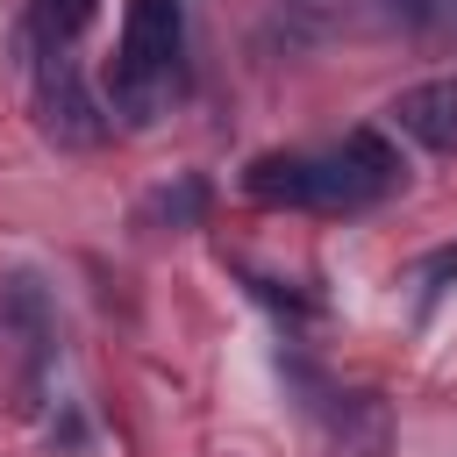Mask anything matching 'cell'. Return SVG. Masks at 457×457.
<instances>
[{
  "label": "cell",
  "mask_w": 457,
  "mask_h": 457,
  "mask_svg": "<svg viewBox=\"0 0 457 457\" xmlns=\"http://www.w3.org/2000/svg\"><path fill=\"white\" fill-rule=\"evenodd\" d=\"M36 114H43V136L64 143V150H93V143L107 136V114H100L79 57H64L57 43H50L43 64H36Z\"/></svg>",
  "instance_id": "obj_3"
},
{
  "label": "cell",
  "mask_w": 457,
  "mask_h": 457,
  "mask_svg": "<svg viewBox=\"0 0 457 457\" xmlns=\"http://www.w3.org/2000/svg\"><path fill=\"white\" fill-rule=\"evenodd\" d=\"M457 278V243H443V250H428L421 257V307H436V293Z\"/></svg>",
  "instance_id": "obj_10"
},
{
  "label": "cell",
  "mask_w": 457,
  "mask_h": 457,
  "mask_svg": "<svg viewBox=\"0 0 457 457\" xmlns=\"http://www.w3.org/2000/svg\"><path fill=\"white\" fill-rule=\"evenodd\" d=\"M393 121H400V136H414L421 150H436V157H450L457 150V71H443V79H421V86H407L393 107H386Z\"/></svg>",
  "instance_id": "obj_5"
},
{
  "label": "cell",
  "mask_w": 457,
  "mask_h": 457,
  "mask_svg": "<svg viewBox=\"0 0 457 457\" xmlns=\"http://www.w3.org/2000/svg\"><path fill=\"white\" fill-rule=\"evenodd\" d=\"M386 21L414 43H457V0H386Z\"/></svg>",
  "instance_id": "obj_8"
},
{
  "label": "cell",
  "mask_w": 457,
  "mask_h": 457,
  "mask_svg": "<svg viewBox=\"0 0 457 457\" xmlns=\"http://www.w3.org/2000/svg\"><path fill=\"white\" fill-rule=\"evenodd\" d=\"M179 50H186V14L179 0H129L121 14V50L107 64V100L114 114H129L136 129L164 114L171 86H179Z\"/></svg>",
  "instance_id": "obj_1"
},
{
  "label": "cell",
  "mask_w": 457,
  "mask_h": 457,
  "mask_svg": "<svg viewBox=\"0 0 457 457\" xmlns=\"http://www.w3.org/2000/svg\"><path fill=\"white\" fill-rule=\"evenodd\" d=\"M93 14H100V0H43V43H71V36H86L93 29Z\"/></svg>",
  "instance_id": "obj_9"
},
{
  "label": "cell",
  "mask_w": 457,
  "mask_h": 457,
  "mask_svg": "<svg viewBox=\"0 0 457 457\" xmlns=\"http://www.w3.org/2000/svg\"><path fill=\"white\" fill-rule=\"evenodd\" d=\"M400 179H407L400 150L378 129H350L328 157H314V207L357 214V207H378L386 193H400Z\"/></svg>",
  "instance_id": "obj_2"
},
{
  "label": "cell",
  "mask_w": 457,
  "mask_h": 457,
  "mask_svg": "<svg viewBox=\"0 0 457 457\" xmlns=\"http://www.w3.org/2000/svg\"><path fill=\"white\" fill-rule=\"evenodd\" d=\"M243 193H250L257 207H314V157H300V150H264V157H250Z\"/></svg>",
  "instance_id": "obj_6"
},
{
  "label": "cell",
  "mask_w": 457,
  "mask_h": 457,
  "mask_svg": "<svg viewBox=\"0 0 457 457\" xmlns=\"http://www.w3.org/2000/svg\"><path fill=\"white\" fill-rule=\"evenodd\" d=\"M207 207H214V186H207L200 171H179L171 186H157V193L143 200V221H150V228H200Z\"/></svg>",
  "instance_id": "obj_7"
},
{
  "label": "cell",
  "mask_w": 457,
  "mask_h": 457,
  "mask_svg": "<svg viewBox=\"0 0 457 457\" xmlns=\"http://www.w3.org/2000/svg\"><path fill=\"white\" fill-rule=\"evenodd\" d=\"M321 457H393V407L378 393H328L321 400Z\"/></svg>",
  "instance_id": "obj_4"
}]
</instances>
